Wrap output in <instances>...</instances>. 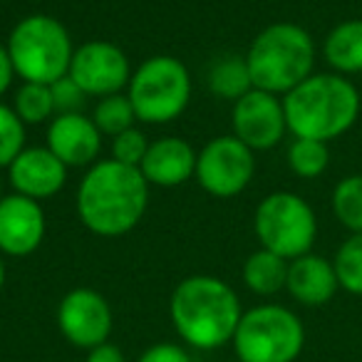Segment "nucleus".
Wrapping results in <instances>:
<instances>
[{
    "label": "nucleus",
    "instance_id": "cd10ccee",
    "mask_svg": "<svg viewBox=\"0 0 362 362\" xmlns=\"http://www.w3.org/2000/svg\"><path fill=\"white\" fill-rule=\"evenodd\" d=\"M52 100H55V112L57 115H72V112H82L87 102V95L77 87V82L70 75L60 77L57 82L50 85Z\"/></svg>",
    "mask_w": 362,
    "mask_h": 362
},
{
    "label": "nucleus",
    "instance_id": "6e6552de",
    "mask_svg": "<svg viewBox=\"0 0 362 362\" xmlns=\"http://www.w3.org/2000/svg\"><path fill=\"white\" fill-rule=\"evenodd\" d=\"M253 228L261 248L296 261L313 251L317 238V218L313 206L293 192H273L258 204Z\"/></svg>",
    "mask_w": 362,
    "mask_h": 362
},
{
    "label": "nucleus",
    "instance_id": "a211bd4d",
    "mask_svg": "<svg viewBox=\"0 0 362 362\" xmlns=\"http://www.w3.org/2000/svg\"><path fill=\"white\" fill-rule=\"evenodd\" d=\"M322 57L337 75L362 72V18L342 21L327 33L322 42Z\"/></svg>",
    "mask_w": 362,
    "mask_h": 362
},
{
    "label": "nucleus",
    "instance_id": "412c9836",
    "mask_svg": "<svg viewBox=\"0 0 362 362\" xmlns=\"http://www.w3.org/2000/svg\"><path fill=\"white\" fill-rule=\"evenodd\" d=\"M332 214L350 233H362V174L340 179L332 189Z\"/></svg>",
    "mask_w": 362,
    "mask_h": 362
},
{
    "label": "nucleus",
    "instance_id": "5701e85b",
    "mask_svg": "<svg viewBox=\"0 0 362 362\" xmlns=\"http://www.w3.org/2000/svg\"><path fill=\"white\" fill-rule=\"evenodd\" d=\"M332 266H335L337 283L342 291L362 298V233H350L340 243Z\"/></svg>",
    "mask_w": 362,
    "mask_h": 362
},
{
    "label": "nucleus",
    "instance_id": "20e7f679",
    "mask_svg": "<svg viewBox=\"0 0 362 362\" xmlns=\"http://www.w3.org/2000/svg\"><path fill=\"white\" fill-rule=\"evenodd\" d=\"M243 57L256 90L286 97L315 70V40L296 23H273L253 37Z\"/></svg>",
    "mask_w": 362,
    "mask_h": 362
},
{
    "label": "nucleus",
    "instance_id": "39448f33",
    "mask_svg": "<svg viewBox=\"0 0 362 362\" xmlns=\"http://www.w3.org/2000/svg\"><path fill=\"white\" fill-rule=\"evenodd\" d=\"M8 55L16 67V75L23 82L52 85L70 72L75 45L57 18L52 16H28L11 30Z\"/></svg>",
    "mask_w": 362,
    "mask_h": 362
},
{
    "label": "nucleus",
    "instance_id": "393cba45",
    "mask_svg": "<svg viewBox=\"0 0 362 362\" xmlns=\"http://www.w3.org/2000/svg\"><path fill=\"white\" fill-rule=\"evenodd\" d=\"M134 107H132L129 97L127 95H110V97H102L95 107V115H92V122L97 124V129L102 134L112 136L115 139L117 134L127 132L129 127H134Z\"/></svg>",
    "mask_w": 362,
    "mask_h": 362
},
{
    "label": "nucleus",
    "instance_id": "bb28decb",
    "mask_svg": "<svg viewBox=\"0 0 362 362\" xmlns=\"http://www.w3.org/2000/svg\"><path fill=\"white\" fill-rule=\"evenodd\" d=\"M149 144L151 141H146L144 132L136 129V127H129L127 132H122V134H117L115 139H112V159L119 161V164L136 166V169H139Z\"/></svg>",
    "mask_w": 362,
    "mask_h": 362
},
{
    "label": "nucleus",
    "instance_id": "f8f14e48",
    "mask_svg": "<svg viewBox=\"0 0 362 362\" xmlns=\"http://www.w3.org/2000/svg\"><path fill=\"white\" fill-rule=\"evenodd\" d=\"M231 124L233 136L241 139L248 149H273L276 144H281L288 132L283 97L253 87L248 95H243L238 102H233Z\"/></svg>",
    "mask_w": 362,
    "mask_h": 362
},
{
    "label": "nucleus",
    "instance_id": "7ed1b4c3",
    "mask_svg": "<svg viewBox=\"0 0 362 362\" xmlns=\"http://www.w3.org/2000/svg\"><path fill=\"white\" fill-rule=\"evenodd\" d=\"M283 110L293 136L330 144L355 127L362 97L350 77L337 72H313L283 97Z\"/></svg>",
    "mask_w": 362,
    "mask_h": 362
},
{
    "label": "nucleus",
    "instance_id": "4468645a",
    "mask_svg": "<svg viewBox=\"0 0 362 362\" xmlns=\"http://www.w3.org/2000/svg\"><path fill=\"white\" fill-rule=\"evenodd\" d=\"M8 181L21 197L45 202L62 192L67 181V166L47 146H25L8 166Z\"/></svg>",
    "mask_w": 362,
    "mask_h": 362
},
{
    "label": "nucleus",
    "instance_id": "b1692460",
    "mask_svg": "<svg viewBox=\"0 0 362 362\" xmlns=\"http://www.w3.org/2000/svg\"><path fill=\"white\" fill-rule=\"evenodd\" d=\"M13 110L23 119V124H40L55 115V100H52L50 85H35V82H23L16 92Z\"/></svg>",
    "mask_w": 362,
    "mask_h": 362
},
{
    "label": "nucleus",
    "instance_id": "a878e982",
    "mask_svg": "<svg viewBox=\"0 0 362 362\" xmlns=\"http://www.w3.org/2000/svg\"><path fill=\"white\" fill-rule=\"evenodd\" d=\"M25 149V124L16 110L0 102V169H8Z\"/></svg>",
    "mask_w": 362,
    "mask_h": 362
},
{
    "label": "nucleus",
    "instance_id": "aec40b11",
    "mask_svg": "<svg viewBox=\"0 0 362 362\" xmlns=\"http://www.w3.org/2000/svg\"><path fill=\"white\" fill-rule=\"evenodd\" d=\"M209 90L216 97L228 102H238L243 95L253 90L251 72H248L246 57L238 55H226L218 62H214L211 70H209Z\"/></svg>",
    "mask_w": 362,
    "mask_h": 362
},
{
    "label": "nucleus",
    "instance_id": "9d476101",
    "mask_svg": "<svg viewBox=\"0 0 362 362\" xmlns=\"http://www.w3.org/2000/svg\"><path fill=\"white\" fill-rule=\"evenodd\" d=\"M115 315L102 293L92 288H75L65 293L57 305V327L62 337L77 350H92L110 340Z\"/></svg>",
    "mask_w": 362,
    "mask_h": 362
},
{
    "label": "nucleus",
    "instance_id": "7c9ffc66",
    "mask_svg": "<svg viewBox=\"0 0 362 362\" xmlns=\"http://www.w3.org/2000/svg\"><path fill=\"white\" fill-rule=\"evenodd\" d=\"M13 77H16V67H13V60L8 55V47L0 45V97L11 90Z\"/></svg>",
    "mask_w": 362,
    "mask_h": 362
},
{
    "label": "nucleus",
    "instance_id": "ddd939ff",
    "mask_svg": "<svg viewBox=\"0 0 362 362\" xmlns=\"http://www.w3.org/2000/svg\"><path fill=\"white\" fill-rule=\"evenodd\" d=\"M47 223L40 202L8 194L0 202V253L25 258L40 248Z\"/></svg>",
    "mask_w": 362,
    "mask_h": 362
},
{
    "label": "nucleus",
    "instance_id": "473e14b6",
    "mask_svg": "<svg viewBox=\"0 0 362 362\" xmlns=\"http://www.w3.org/2000/svg\"><path fill=\"white\" fill-rule=\"evenodd\" d=\"M3 197H6V194H3V179H0V202H3Z\"/></svg>",
    "mask_w": 362,
    "mask_h": 362
},
{
    "label": "nucleus",
    "instance_id": "2eb2a0df",
    "mask_svg": "<svg viewBox=\"0 0 362 362\" xmlns=\"http://www.w3.org/2000/svg\"><path fill=\"white\" fill-rule=\"evenodd\" d=\"M47 149L70 169V166H92L102 151V132L82 112L57 115L47 127Z\"/></svg>",
    "mask_w": 362,
    "mask_h": 362
},
{
    "label": "nucleus",
    "instance_id": "1a4fd4ad",
    "mask_svg": "<svg viewBox=\"0 0 362 362\" xmlns=\"http://www.w3.org/2000/svg\"><path fill=\"white\" fill-rule=\"evenodd\" d=\"M256 156L236 136H216L197 156V181L216 199H233L251 184Z\"/></svg>",
    "mask_w": 362,
    "mask_h": 362
},
{
    "label": "nucleus",
    "instance_id": "0eeeda50",
    "mask_svg": "<svg viewBox=\"0 0 362 362\" xmlns=\"http://www.w3.org/2000/svg\"><path fill=\"white\" fill-rule=\"evenodd\" d=\"M134 115L144 124H169L184 115L192 100V75L187 65L171 55L144 60L127 85Z\"/></svg>",
    "mask_w": 362,
    "mask_h": 362
},
{
    "label": "nucleus",
    "instance_id": "9b49d317",
    "mask_svg": "<svg viewBox=\"0 0 362 362\" xmlns=\"http://www.w3.org/2000/svg\"><path fill=\"white\" fill-rule=\"evenodd\" d=\"M67 75L87 97L119 95L132 80L129 57L122 47L107 40L85 42L75 50Z\"/></svg>",
    "mask_w": 362,
    "mask_h": 362
},
{
    "label": "nucleus",
    "instance_id": "423d86ee",
    "mask_svg": "<svg viewBox=\"0 0 362 362\" xmlns=\"http://www.w3.org/2000/svg\"><path fill=\"white\" fill-rule=\"evenodd\" d=\"M231 342L238 362H296L305 347V327L291 308L266 303L243 313Z\"/></svg>",
    "mask_w": 362,
    "mask_h": 362
},
{
    "label": "nucleus",
    "instance_id": "dca6fc26",
    "mask_svg": "<svg viewBox=\"0 0 362 362\" xmlns=\"http://www.w3.org/2000/svg\"><path fill=\"white\" fill-rule=\"evenodd\" d=\"M197 151L189 141L179 136H161L151 141L146 156L141 159L139 171L144 174L146 184L154 187H181L197 174Z\"/></svg>",
    "mask_w": 362,
    "mask_h": 362
},
{
    "label": "nucleus",
    "instance_id": "f3484780",
    "mask_svg": "<svg viewBox=\"0 0 362 362\" xmlns=\"http://www.w3.org/2000/svg\"><path fill=\"white\" fill-rule=\"evenodd\" d=\"M288 296L296 303L305 308H320L335 298L340 291L337 283V273L332 261L315 253H305V256L296 258L288 263V281H286Z\"/></svg>",
    "mask_w": 362,
    "mask_h": 362
},
{
    "label": "nucleus",
    "instance_id": "c756f323",
    "mask_svg": "<svg viewBox=\"0 0 362 362\" xmlns=\"http://www.w3.org/2000/svg\"><path fill=\"white\" fill-rule=\"evenodd\" d=\"M85 362H127V357H124V352L115 345V342L107 340V342H102V345L87 350Z\"/></svg>",
    "mask_w": 362,
    "mask_h": 362
},
{
    "label": "nucleus",
    "instance_id": "72a5a7b5",
    "mask_svg": "<svg viewBox=\"0 0 362 362\" xmlns=\"http://www.w3.org/2000/svg\"><path fill=\"white\" fill-rule=\"evenodd\" d=\"M236 362H238V360H236Z\"/></svg>",
    "mask_w": 362,
    "mask_h": 362
},
{
    "label": "nucleus",
    "instance_id": "2f4dec72",
    "mask_svg": "<svg viewBox=\"0 0 362 362\" xmlns=\"http://www.w3.org/2000/svg\"><path fill=\"white\" fill-rule=\"evenodd\" d=\"M6 286V261H3V253H0V291Z\"/></svg>",
    "mask_w": 362,
    "mask_h": 362
},
{
    "label": "nucleus",
    "instance_id": "f257e3e1",
    "mask_svg": "<svg viewBox=\"0 0 362 362\" xmlns=\"http://www.w3.org/2000/svg\"><path fill=\"white\" fill-rule=\"evenodd\" d=\"M149 204V184L136 166L102 159L90 166L77 189V216L102 238L129 233Z\"/></svg>",
    "mask_w": 362,
    "mask_h": 362
},
{
    "label": "nucleus",
    "instance_id": "6ab92c4d",
    "mask_svg": "<svg viewBox=\"0 0 362 362\" xmlns=\"http://www.w3.org/2000/svg\"><path fill=\"white\" fill-rule=\"evenodd\" d=\"M288 263L291 261L266 251V248H258L243 263V283L256 296H276V293L286 291Z\"/></svg>",
    "mask_w": 362,
    "mask_h": 362
},
{
    "label": "nucleus",
    "instance_id": "c85d7f7f",
    "mask_svg": "<svg viewBox=\"0 0 362 362\" xmlns=\"http://www.w3.org/2000/svg\"><path fill=\"white\" fill-rule=\"evenodd\" d=\"M136 362H194V360L184 345H176V342H156V345L146 347Z\"/></svg>",
    "mask_w": 362,
    "mask_h": 362
},
{
    "label": "nucleus",
    "instance_id": "4be33fe9",
    "mask_svg": "<svg viewBox=\"0 0 362 362\" xmlns=\"http://www.w3.org/2000/svg\"><path fill=\"white\" fill-rule=\"evenodd\" d=\"M330 164V149L327 141L317 139H293L288 146V166L300 179H317L325 174Z\"/></svg>",
    "mask_w": 362,
    "mask_h": 362
},
{
    "label": "nucleus",
    "instance_id": "f03ea898",
    "mask_svg": "<svg viewBox=\"0 0 362 362\" xmlns=\"http://www.w3.org/2000/svg\"><path fill=\"white\" fill-rule=\"evenodd\" d=\"M243 308L236 291L216 276H189L174 288L169 317L181 342L194 350H216L233 340Z\"/></svg>",
    "mask_w": 362,
    "mask_h": 362
}]
</instances>
